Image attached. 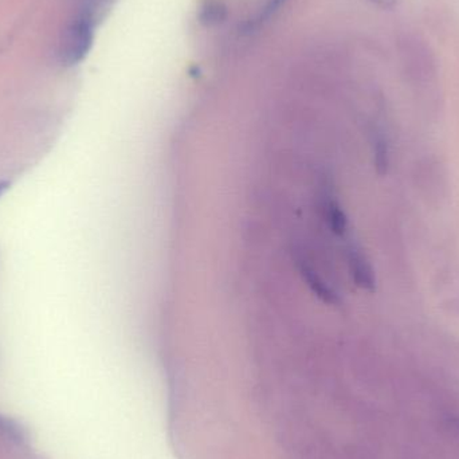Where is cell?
Instances as JSON below:
<instances>
[{"label": "cell", "instance_id": "obj_1", "mask_svg": "<svg viewBox=\"0 0 459 459\" xmlns=\"http://www.w3.org/2000/svg\"><path fill=\"white\" fill-rule=\"evenodd\" d=\"M107 8L108 0H82L67 21L58 43V58L64 66H75L86 58L93 46L97 24Z\"/></svg>", "mask_w": 459, "mask_h": 459}, {"label": "cell", "instance_id": "obj_2", "mask_svg": "<svg viewBox=\"0 0 459 459\" xmlns=\"http://www.w3.org/2000/svg\"><path fill=\"white\" fill-rule=\"evenodd\" d=\"M226 15H228L226 5L221 2H215V0H207L199 10V19L207 26L220 24L221 22L225 21Z\"/></svg>", "mask_w": 459, "mask_h": 459}, {"label": "cell", "instance_id": "obj_3", "mask_svg": "<svg viewBox=\"0 0 459 459\" xmlns=\"http://www.w3.org/2000/svg\"><path fill=\"white\" fill-rule=\"evenodd\" d=\"M286 0H270L269 5H267L266 8H264V18H266V16L272 15L273 13H275L277 11V8H280L281 5H282V3H285Z\"/></svg>", "mask_w": 459, "mask_h": 459}, {"label": "cell", "instance_id": "obj_4", "mask_svg": "<svg viewBox=\"0 0 459 459\" xmlns=\"http://www.w3.org/2000/svg\"><path fill=\"white\" fill-rule=\"evenodd\" d=\"M371 2L382 8H391L395 5L396 0H371Z\"/></svg>", "mask_w": 459, "mask_h": 459}, {"label": "cell", "instance_id": "obj_5", "mask_svg": "<svg viewBox=\"0 0 459 459\" xmlns=\"http://www.w3.org/2000/svg\"><path fill=\"white\" fill-rule=\"evenodd\" d=\"M8 187H10V183H8V182H0V196H2L3 194H4L5 191L8 190Z\"/></svg>", "mask_w": 459, "mask_h": 459}]
</instances>
